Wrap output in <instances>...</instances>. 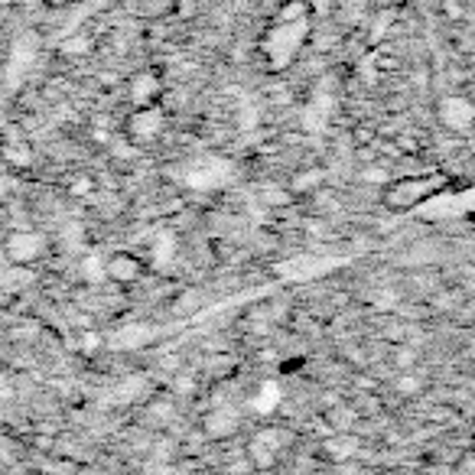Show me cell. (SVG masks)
I'll use <instances>...</instances> for the list:
<instances>
[{"label":"cell","instance_id":"6da1fadb","mask_svg":"<svg viewBox=\"0 0 475 475\" xmlns=\"http://www.w3.org/2000/svg\"><path fill=\"white\" fill-rule=\"evenodd\" d=\"M182 186L192 189V192H216V189H225L232 182L234 176V166L225 157H199V160H189L182 166Z\"/></svg>","mask_w":475,"mask_h":475},{"label":"cell","instance_id":"7a4b0ae2","mask_svg":"<svg viewBox=\"0 0 475 475\" xmlns=\"http://www.w3.org/2000/svg\"><path fill=\"white\" fill-rule=\"evenodd\" d=\"M46 248H49V242H46V234L39 232H13L7 238V258L10 264H17V267H27V264H33V260H39L46 254Z\"/></svg>","mask_w":475,"mask_h":475},{"label":"cell","instance_id":"3957f363","mask_svg":"<svg viewBox=\"0 0 475 475\" xmlns=\"http://www.w3.org/2000/svg\"><path fill=\"white\" fill-rule=\"evenodd\" d=\"M306 37V20H293V23H277L274 37L267 39V53L274 55V65H284L290 55L296 53V46Z\"/></svg>","mask_w":475,"mask_h":475},{"label":"cell","instance_id":"277c9868","mask_svg":"<svg viewBox=\"0 0 475 475\" xmlns=\"http://www.w3.org/2000/svg\"><path fill=\"white\" fill-rule=\"evenodd\" d=\"M439 121H443V127L453 131V134H466L475 124V105L469 98H462V95L443 98L439 101Z\"/></svg>","mask_w":475,"mask_h":475},{"label":"cell","instance_id":"5b68a950","mask_svg":"<svg viewBox=\"0 0 475 475\" xmlns=\"http://www.w3.org/2000/svg\"><path fill=\"white\" fill-rule=\"evenodd\" d=\"M439 186H443V176H427V182H423V186H417L413 180H401L397 186H391V192H387V206H391V208L417 206L420 199L433 196Z\"/></svg>","mask_w":475,"mask_h":475},{"label":"cell","instance_id":"8992f818","mask_svg":"<svg viewBox=\"0 0 475 475\" xmlns=\"http://www.w3.org/2000/svg\"><path fill=\"white\" fill-rule=\"evenodd\" d=\"M150 264L160 274H166V270L176 267V258H180V238H176V232H170V228H160V232L153 234L150 242Z\"/></svg>","mask_w":475,"mask_h":475},{"label":"cell","instance_id":"52a82bcc","mask_svg":"<svg viewBox=\"0 0 475 475\" xmlns=\"http://www.w3.org/2000/svg\"><path fill=\"white\" fill-rule=\"evenodd\" d=\"M163 127V115L157 108H137L134 115L127 117V137L134 140H153L160 134Z\"/></svg>","mask_w":475,"mask_h":475},{"label":"cell","instance_id":"ba28073f","mask_svg":"<svg viewBox=\"0 0 475 475\" xmlns=\"http://www.w3.org/2000/svg\"><path fill=\"white\" fill-rule=\"evenodd\" d=\"M140 274V260L131 258V254H115L108 258V280H117V284H131Z\"/></svg>","mask_w":475,"mask_h":475},{"label":"cell","instance_id":"9c48e42d","mask_svg":"<svg viewBox=\"0 0 475 475\" xmlns=\"http://www.w3.org/2000/svg\"><path fill=\"white\" fill-rule=\"evenodd\" d=\"M79 274L85 284H105V280H108V260H105V254L101 251L85 254L79 264Z\"/></svg>","mask_w":475,"mask_h":475},{"label":"cell","instance_id":"30bf717a","mask_svg":"<svg viewBox=\"0 0 475 475\" xmlns=\"http://www.w3.org/2000/svg\"><path fill=\"white\" fill-rule=\"evenodd\" d=\"M157 91H160V81L150 72L137 75V79L131 81V98H134L137 108H150V101L157 98Z\"/></svg>","mask_w":475,"mask_h":475},{"label":"cell","instance_id":"8fae6325","mask_svg":"<svg viewBox=\"0 0 475 475\" xmlns=\"http://www.w3.org/2000/svg\"><path fill=\"white\" fill-rule=\"evenodd\" d=\"M234 427H238V417H234V411H212L206 417V433H208V437H228Z\"/></svg>","mask_w":475,"mask_h":475},{"label":"cell","instance_id":"7c38bea8","mask_svg":"<svg viewBox=\"0 0 475 475\" xmlns=\"http://www.w3.org/2000/svg\"><path fill=\"white\" fill-rule=\"evenodd\" d=\"M280 397H284V391H280L274 381H264V385H260V391L254 394L251 407H254V411H260V413H270L280 403Z\"/></svg>","mask_w":475,"mask_h":475},{"label":"cell","instance_id":"4fadbf2b","mask_svg":"<svg viewBox=\"0 0 475 475\" xmlns=\"http://www.w3.org/2000/svg\"><path fill=\"white\" fill-rule=\"evenodd\" d=\"M326 449H329V456H335V459H349L352 453L359 449V439L355 437H335V439L326 443Z\"/></svg>","mask_w":475,"mask_h":475},{"label":"cell","instance_id":"5bb4252c","mask_svg":"<svg viewBox=\"0 0 475 475\" xmlns=\"http://www.w3.org/2000/svg\"><path fill=\"white\" fill-rule=\"evenodd\" d=\"M361 180H365L368 186H391L394 173L387 170V166H365V170H361Z\"/></svg>","mask_w":475,"mask_h":475},{"label":"cell","instance_id":"9a60e30c","mask_svg":"<svg viewBox=\"0 0 475 475\" xmlns=\"http://www.w3.org/2000/svg\"><path fill=\"white\" fill-rule=\"evenodd\" d=\"M319 180H323V173L319 170H313V173H300V176H296L293 180V192H306V189H316L319 186Z\"/></svg>","mask_w":475,"mask_h":475},{"label":"cell","instance_id":"2e32d148","mask_svg":"<svg viewBox=\"0 0 475 475\" xmlns=\"http://www.w3.org/2000/svg\"><path fill=\"white\" fill-rule=\"evenodd\" d=\"M101 345H105V339H101L98 332H81V335H79V349L89 352V355H91V352H98Z\"/></svg>","mask_w":475,"mask_h":475},{"label":"cell","instance_id":"e0dca14e","mask_svg":"<svg viewBox=\"0 0 475 475\" xmlns=\"http://www.w3.org/2000/svg\"><path fill=\"white\" fill-rule=\"evenodd\" d=\"M260 196H264V202H270V206H287L290 202V196H287V189H264V192H260Z\"/></svg>","mask_w":475,"mask_h":475},{"label":"cell","instance_id":"ac0fdd59","mask_svg":"<svg viewBox=\"0 0 475 475\" xmlns=\"http://www.w3.org/2000/svg\"><path fill=\"white\" fill-rule=\"evenodd\" d=\"M91 189H95L91 176H75V180L69 182V192H72V196H89Z\"/></svg>","mask_w":475,"mask_h":475},{"label":"cell","instance_id":"d6986e66","mask_svg":"<svg viewBox=\"0 0 475 475\" xmlns=\"http://www.w3.org/2000/svg\"><path fill=\"white\" fill-rule=\"evenodd\" d=\"M89 46H91L89 37H75V39H69V43H65L63 49H65L69 55H85V53H89Z\"/></svg>","mask_w":475,"mask_h":475},{"label":"cell","instance_id":"ffe728a7","mask_svg":"<svg viewBox=\"0 0 475 475\" xmlns=\"http://www.w3.org/2000/svg\"><path fill=\"white\" fill-rule=\"evenodd\" d=\"M397 391H401V394H417V391H420V381L413 375H403L401 381H397Z\"/></svg>","mask_w":475,"mask_h":475},{"label":"cell","instance_id":"44dd1931","mask_svg":"<svg viewBox=\"0 0 475 475\" xmlns=\"http://www.w3.org/2000/svg\"><path fill=\"white\" fill-rule=\"evenodd\" d=\"M413 361H417V355H413L411 349H401V352H397V365H401V368H411Z\"/></svg>","mask_w":475,"mask_h":475},{"label":"cell","instance_id":"7402d4cb","mask_svg":"<svg viewBox=\"0 0 475 475\" xmlns=\"http://www.w3.org/2000/svg\"><path fill=\"white\" fill-rule=\"evenodd\" d=\"M443 10H446V13H449V17H453V20H456L459 13H462V10H459V4H456V0H443Z\"/></svg>","mask_w":475,"mask_h":475},{"label":"cell","instance_id":"603a6c76","mask_svg":"<svg viewBox=\"0 0 475 475\" xmlns=\"http://www.w3.org/2000/svg\"><path fill=\"white\" fill-rule=\"evenodd\" d=\"M472 361H475V339H472Z\"/></svg>","mask_w":475,"mask_h":475},{"label":"cell","instance_id":"cb8c5ba5","mask_svg":"<svg viewBox=\"0 0 475 475\" xmlns=\"http://www.w3.org/2000/svg\"><path fill=\"white\" fill-rule=\"evenodd\" d=\"M377 4H391V0H377Z\"/></svg>","mask_w":475,"mask_h":475}]
</instances>
